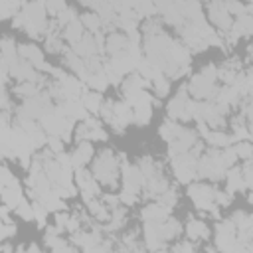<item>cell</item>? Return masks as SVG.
<instances>
[{
    "label": "cell",
    "instance_id": "obj_1",
    "mask_svg": "<svg viewBox=\"0 0 253 253\" xmlns=\"http://www.w3.org/2000/svg\"><path fill=\"white\" fill-rule=\"evenodd\" d=\"M119 158L115 156L113 150L105 148L103 152H99V156L95 158V164H93V174L95 178L109 186V188H115L117 186V176H119Z\"/></svg>",
    "mask_w": 253,
    "mask_h": 253
},
{
    "label": "cell",
    "instance_id": "obj_2",
    "mask_svg": "<svg viewBox=\"0 0 253 253\" xmlns=\"http://www.w3.org/2000/svg\"><path fill=\"white\" fill-rule=\"evenodd\" d=\"M227 172L223 160H221V152L215 150H208L200 160H198V176L200 178H211V180H219L223 178Z\"/></svg>",
    "mask_w": 253,
    "mask_h": 253
},
{
    "label": "cell",
    "instance_id": "obj_3",
    "mask_svg": "<svg viewBox=\"0 0 253 253\" xmlns=\"http://www.w3.org/2000/svg\"><path fill=\"white\" fill-rule=\"evenodd\" d=\"M188 196L194 200L196 208L198 210H211L215 204V190L211 186H206V184H190L188 186Z\"/></svg>",
    "mask_w": 253,
    "mask_h": 253
},
{
    "label": "cell",
    "instance_id": "obj_4",
    "mask_svg": "<svg viewBox=\"0 0 253 253\" xmlns=\"http://www.w3.org/2000/svg\"><path fill=\"white\" fill-rule=\"evenodd\" d=\"M188 91L194 95V99H213L217 95V89H215V79H210L206 75H196L190 85H188Z\"/></svg>",
    "mask_w": 253,
    "mask_h": 253
},
{
    "label": "cell",
    "instance_id": "obj_5",
    "mask_svg": "<svg viewBox=\"0 0 253 253\" xmlns=\"http://www.w3.org/2000/svg\"><path fill=\"white\" fill-rule=\"evenodd\" d=\"M75 182H77V186H79L81 196H83L85 202L97 198L99 186H97V182H95V174H93V172L85 170L83 166H81V168H75Z\"/></svg>",
    "mask_w": 253,
    "mask_h": 253
},
{
    "label": "cell",
    "instance_id": "obj_6",
    "mask_svg": "<svg viewBox=\"0 0 253 253\" xmlns=\"http://www.w3.org/2000/svg\"><path fill=\"white\" fill-rule=\"evenodd\" d=\"M208 12H210V20L221 30V32H227L233 24L231 20V14L227 12L225 8V0H211L208 4Z\"/></svg>",
    "mask_w": 253,
    "mask_h": 253
},
{
    "label": "cell",
    "instance_id": "obj_7",
    "mask_svg": "<svg viewBox=\"0 0 253 253\" xmlns=\"http://www.w3.org/2000/svg\"><path fill=\"white\" fill-rule=\"evenodd\" d=\"M128 45H130V42H128L126 34H121V32H111L107 36V40H105V49L111 55H117L121 51H126Z\"/></svg>",
    "mask_w": 253,
    "mask_h": 253
},
{
    "label": "cell",
    "instance_id": "obj_8",
    "mask_svg": "<svg viewBox=\"0 0 253 253\" xmlns=\"http://www.w3.org/2000/svg\"><path fill=\"white\" fill-rule=\"evenodd\" d=\"M91 158H93V146H91V142L89 140H81L77 144V148L73 150V154H71V164H73V168H81Z\"/></svg>",
    "mask_w": 253,
    "mask_h": 253
},
{
    "label": "cell",
    "instance_id": "obj_9",
    "mask_svg": "<svg viewBox=\"0 0 253 253\" xmlns=\"http://www.w3.org/2000/svg\"><path fill=\"white\" fill-rule=\"evenodd\" d=\"M168 213H170V208H166L164 204H150V206H146L142 211H140V217L144 219V221H164L166 217H168Z\"/></svg>",
    "mask_w": 253,
    "mask_h": 253
},
{
    "label": "cell",
    "instance_id": "obj_10",
    "mask_svg": "<svg viewBox=\"0 0 253 253\" xmlns=\"http://www.w3.org/2000/svg\"><path fill=\"white\" fill-rule=\"evenodd\" d=\"M81 103L85 105V109L89 111V113H101V107H103V95H101V91H83V95H81Z\"/></svg>",
    "mask_w": 253,
    "mask_h": 253
},
{
    "label": "cell",
    "instance_id": "obj_11",
    "mask_svg": "<svg viewBox=\"0 0 253 253\" xmlns=\"http://www.w3.org/2000/svg\"><path fill=\"white\" fill-rule=\"evenodd\" d=\"M85 26H83V22L79 20V18H75L73 22H69L65 28H63V38L73 45L75 42H79L83 36H85Z\"/></svg>",
    "mask_w": 253,
    "mask_h": 253
},
{
    "label": "cell",
    "instance_id": "obj_12",
    "mask_svg": "<svg viewBox=\"0 0 253 253\" xmlns=\"http://www.w3.org/2000/svg\"><path fill=\"white\" fill-rule=\"evenodd\" d=\"M225 178H227V192H241L245 190V178H243V172L237 170V168H227L225 172Z\"/></svg>",
    "mask_w": 253,
    "mask_h": 253
},
{
    "label": "cell",
    "instance_id": "obj_13",
    "mask_svg": "<svg viewBox=\"0 0 253 253\" xmlns=\"http://www.w3.org/2000/svg\"><path fill=\"white\" fill-rule=\"evenodd\" d=\"M18 55L24 57V59H28L34 67H38V65L43 61V53H42L40 47H36V45H26V43L18 45Z\"/></svg>",
    "mask_w": 253,
    "mask_h": 253
},
{
    "label": "cell",
    "instance_id": "obj_14",
    "mask_svg": "<svg viewBox=\"0 0 253 253\" xmlns=\"http://www.w3.org/2000/svg\"><path fill=\"white\" fill-rule=\"evenodd\" d=\"M182 231V225L172 219V217H166L164 221H160V237L162 239H172V237H178Z\"/></svg>",
    "mask_w": 253,
    "mask_h": 253
},
{
    "label": "cell",
    "instance_id": "obj_15",
    "mask_svg": "<svg viewBox=\"0 0 253 253\" xmlns=\"http://www.w3.org/2000/svg\"><path fill=\"white\" fill-rule=\"evenodd\" d=\"M206 140H208V144H211L215 148H225V146H231L233 136H229V134H225L221 130H210V134L206 136Z\"/></svg>",
    "mask_w": 253,
    "mask_h": 253
},
{
    "label": "cell",
    "instance_id": "obj_16",
    "mask_svg": "<svg viewBox=\"0 0 253 253\" xmlns=\"http://www.w3.org/2000/svg\"><path fill=\"white\" fill-rule=\"evenodd\" d=\"M188 237L190 239H206L208 237V225L200 219H190L188 221Z\"/></svg>",
    "mask_w": 253,
    "mask_h": 253
},
{
    "label": "cell",
    "instance_id": "obj_17",
    "mask_svg": "<svg viewBox=\"0 0 253 253\" xmlns=\"http://www.w3.org/2000/svg\"><path fill=\"white\" fill-rule=\"evenodd\" d=\"M14 93L18 97H24V99H30V97H36L40 93V85L38 83H32V81H20L16 87H14Z\"/></svg>",
    "mask_w": 253,
    "mask_h": 253
},
{
    "label": "cell",
    "instance_id": "obj_18",
    "mask_svg": "<svg viewBox=\"0 0 253 253\" xmlns=\"http://www.w3.org/2000/svg\"><path fill=\"white\" fill-rule=\"evenodd\" d=\"M81 22H83L85 30H89L91 34L101 32V28H103V20H101V16H99V14H93V12L83 14V16H81Z\"/></svg>",
    "mask_w": 253,
    "mask_h": 253
},
{
    "label": "cell",
    "instance_id": "obj_19",
    "mask_svg": "<svg viewBox=\"0 0 253 253\" xmlns=\"http://www.w3.org/2000/svg\"><path fill=\"white\" fill-rule=\"evenodd\" d=\"M182 128L184 126H180L178 123H174V121H166V123H162V126H160V136L164 138V140H172V138H176L180 132H182Z\"/></svg>",
    "mask_w": 253,
    "mask_h": 253
},
{
    "label": "cell",
    "instance_id": "obj_20",
    "mask_svg": "<svg viewBox=\"0 0 253 253\" xmlns=\"http://www.w3.org/2000/svg\"><path fill=\"white\" fill-rule=\"evenodd\" d=\"M16 213H18L22 219H28V221L36 219V215H34V204H30V202H26V200H22V202L18 204Z\"/></svg>",
    "mask_w": 253,
    "mask_h": 253
},
{
    "label": "cell",
    "instance_id": "obj_21",
    "mask_svg": "<svg viewBox=\"0 0 253 253\" xmlns=\"http://www.w3.org/2000/svg\"><path fill=\"white\" fill-rule=\"evenodd\" d=\"M233 148H235V152H237V158L247 160V158H251V156H253V142L239 140V142H237Z\"/></svg>",
    "mask_w": 253,
    "mask_h": 253
},
{
    "label": "cell",
    "instance_id": "obj_22",
    "mask_svg": "<svg viewBox=\"0 0 253 253\" xmlns=\"http://www.w3.org/2000/svg\"><path fill=\"white\" fill-rule=\"evenodd\" d=\"M45 10L49 16H57L59 12H63L67 6H65V0H45Z\"/></svg>",
    "mask_w": 253,
    "mask_h": 253
},
{
    "label": "cell",
    "instance_id": "obj_23",
    "mask_svg": "<svg viewBox=\"0 0 253 253\" xmlns=\"http://www.w3.org/2000/svg\"><path fill=\"white\" fill-rule=\"evenodd\" d=\"M152 85H154V89H156L158 97H164V95L168 93V89H170L168 79H164V77H162V73H158V75L152 79Z\"/></svg>",
    "mask_w": 253,
    "mask_h": 253
},
{
    "label": "cell",
    "instance_id": "obj_24",
    "mask_svg": "<svg viewBox=\"0 0 253 253\" xmlns=\"http://www.w3.org/2000/svg\"><path fill=\"white\" fill-rule=\"evenodd\" d=\"M158 202L164 204L166 208H172V206L178 202V194H176L172 188H168V190H164V192L158 196Z\"/></svg>",
    "mask_w": 253,
    "mask_h": 253
},
{
    "label": "cell",
    "instance_id": "obj_25",
    "mask_svg": "<svg viewBox=\"0 0 253 253\" xmlns=\"http://www.w3.org/2000/svg\"><path fill=\"white\" fill-rule=\"evenodd\" d=\"M55 18H57V24H59L61 28H65L69 22H73V20L77 18V14H75V10H73V8H65V10H63V12H59Z\"/></svg>",
    "mask_w": 253,
    "mask_h": 253
},
{
    "label": "cell",
    "instance_id": "obj_26",
    "mask_svg": "<svg viewBox=\"0 0 253 253\" xmlns=\"http://www.w3.org/2000/svg\"><path fill=\"white\" fill-rule=\"evenodd\" d=\"M237 22L241 24V28H243V32H245V36H253V16L251 14H241V16H237Z\"/></svg>",
    "mask_w": 253,
    "mask_h": 253
},
{
    "label": "cell",
    "instance_id": "obj_27",
    "mask_svg": "<svg viewBox=\"0 0 253 253\" xmlns=\"http://www.w3.org/2000/svg\"><path fill=\"white\" fill-rule=\"evenodd\" d=\"M63 138L61 136H55V134H49L47 136V148L51 150V152H55V154H59V152H63Z\"/></svg>",
    "mask_w": 253,
    "mask_h": 253
},
{
    "label": "cell",
    "instance_id": "obj_28",
    "mask_svg": "<svg viewBox=\"0 0 253 253\" xmlns=\"http://www.w3.org/2000/svg\"><path fill=\"white\" fill-rule=\"evenodd\" d=\"M45 47H47V51L55 53V51H61L63 43H61V40H59L57 36H47V38H45Z\"/></svg>",
    "mask_w": 253,
    "mask_h": 253
},
{
    "label": "cell",
    "instance_id": "obj_29",
    "mask_svg": "<svg viewBox=\"0 0 253 253\" xmlns=\"http://www.w3.org/2000/svg\"><path fill=\"white\" fill-rule=\"evenodd\" d=\"M215 204H217L219 208L229 206V204H231V192L225 194V192H217V190H215Z\"/></svg>",
    "mask_w": 253,
    "mask_h": 253
},
{
    "label": "cell",
    "instance_id": "obj_30",
    "mask_svg": "<svg viewBox=\"0 0 253 253\" xmlns=\"http://www.w3.org/2000/svg\"><path fill=\"white\" fill-rule=\"evenodd\" d=\"M221 67H225V69H231V71H239L241 69V59L239 57H233V59H227Z\"/></svg>",
    "mask_w": 253,
    "mask_h": 253
},
{
    "label": "cell",
    "instance_id": "obj_31",
    "mask_svg": "<svg viewBox=\"0 0 253 253\" xmlns=\"http://www.w3.org/2000/svg\"><path fill=\"white\" fill-rule=\"evenodd\" d=\"M67 219H69V215L67 213H55V225L63 231L65 229V225H67Z\"/></svg>",
    "mask_w": 253,
    "mask_h": 253
},
{
    "label": "cell",
    "instance_id": "obj_32",
    "mask_svg": "<svg viewBox=\"0 0 253 253\" xmlns=\"http://www.w3.org/2000/svg\"><path fill=\"white\" fill-rule=\"evenodd\" d=\"M14 233H16V225H12V223H4L2 225V239H8Z\"/></svg>",
    "mask_w": 253,
    "mask_h": 253
},
{
    "label": "cell",
    "instance_id": "obj_33",
    "mask_svg": "<svg viewBox=\"0 0 253 253\" xmlns=\"http://www.w3.org/2000/svg\"><path fill=\"white\" fill-rule=\"evenodd\" d=\"M65 229L75 233V231L79 229V219H77V217H69V219H67V225H65Z\"/></svg>",
    "mask_w": 253,
    "mask_h": 253
},
{
    "label": "cell",
    "instance_id": "obj_34",
    "mask_svg": "<svg viewBox=\"0 0 253 253\" xmlns=\"http://www.w3.org/2000/svg\"><path fill=\"white\" fill-rule=\"evenodd\" d=\"M243 115L253 123V101L251 99H247V105H245V111H243Z\"/></svg>",
    "mask_w": 253,
    "mask_h": 253
},
{
    "label": "cell",
    "instance_id": "obj_35",
    "mask_svg": "<svg viewBox=\"0 0 253 253\" xmlns=\"http://www.w3.org/2000/svg\"><path fill=\"white\" fill-rule=\"evenodd\" d=\"M28 251H40V247H38V245H34V243H32V245H28Z\"/></svg>",
    "mask_w": 253,
    "mask_h": 253
},
{
    "label": "cell",
    "instance_id": "obj_36",
    "mask_svg": "<svg viewBox=\"0 0 253 253\" xmlns=\"http://www.w3.org/2000/svg\"><path fill=\"white\" fill-rule=\"evenodd\" d=\"M247 53H249V57H253V43L247 45Z\"/></svg>",
    "mask_w": 253,
    "mask_h": 253
},
{
    "label": "cell",
    "instance_id": "obj_37",
    "mask_svg": "<svg viewBox=\"0 0 253 253\" xmlns=\"http://www.w3.org/2000/svg\"><path fill=\"white\" fill-rule=\"evenodd\" d=\"M247 128H249V138H253V123H251Z\"/></svg>",
    "mask_w": 253,
    "mask_h": 253
},
{
    "label": "cell",
    "instance_id": "obj_38",
    "mask_svg": "<svg viewBox=\"0 0 253 253\" xmlns=\"http://www.w3.org/2000/svg\"><path fill=\"white\" fill-rule=\"evenodd\" d=\"M36 2H42V0H36Z\"/></svg>",
    "mask_w": 253,
    "mask_h": 253
}]
</instances>
